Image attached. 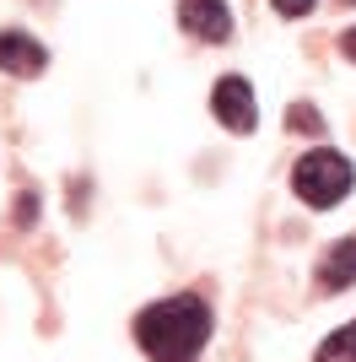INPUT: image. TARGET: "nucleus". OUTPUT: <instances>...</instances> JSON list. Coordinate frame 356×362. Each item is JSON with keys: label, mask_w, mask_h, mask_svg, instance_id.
<instances>
[{"label": "nucleus", "mask_w": 356, "mask_h": 362, "mask_svg": "<svg viewBox=\"0 0 356 362\" xmlns=\"http://www.w3.org/2000/svg\"><path fill=\"white\" fill-rule=\"evenodd\" d=\"M286 124H292V130H302V136L324 130V124H319V108H313V103H292V108H286Z\"/></svg>", "instance_id": "6e6552de"}, {"label": "nucleus", "mask_w": 356, "mask_h": 362, "mask_svg": "<svg viewBox=\"0 0 356 362\" xmlns=\"http://www.w3.org/2000/svg\"><path fill=\"white\" fill-rule=\"evenodd\" d=\"M16 222H22V227L38 222V195H22V200H16Z\"/></svg>", "instance_id": "1a4fd4ad"}, {"label": "nucleus", "mask_w": 356, "mask_h": 362, "mask_svg": "<svg viewBox=\"0 0 356 362\" xmlns=\"http://www.w3.org/2000/svg\"><path fill=\"white\" fill-rule=\"evenodd\" d=\"M356 281V238L329 243V255L319 259V287L324 292H345Z\"/></svg>", "instance_id": "423d86ee"}, {"label": "nucleus", "mask_w": 356, "mask_h": 362, "mask_svg": "<svg viewBox=\"0 0 356 362\" xmlns=\"http://www.w3.org/2000/svg\"><path fill=\"white\" fill-rule=\"evenodd\" d=\"M210 108H216V119H222L227 130H237V136H249L254 124H259V103H254V87L243 76H222L216 92H210Z\"/></svg>", "instance_id": "7ed1b4c3"}, {"label": "nucleus", "mask_w": 356, "mask_h": 362, "mask_svg": "<svg viewBox=\"0 0 356 362\" xmlns=\"http://www.w3.org/2000/svg\"><path fill=\"white\" fill-rule=\"evenodd\" d=\"M351 6H356V0H351Z\"/></svg>", "instance_id": "f8f14e48"}, {"label": "nucleus", "mask_w": 356, "mask_h": 362, "mask_svg": "<svg viewBox=\"0 0 356 362\" xmlns=\"http://www.w3.org/2000/svg\"><path fill=\"white\" fill-rule=\"evenodd\" d=\"M135 341L151 362H194L200 346L210 341V303L194 292L151 303L135 314Z\"/></svg>", "instance_id": "f257e3e1"}, {"label": "nucleus", "mask_w": 356, "mask_h": 362, "mask_svg": "<svg viewBox=\"0 0 356 362\" xmlns=\"http://www.w3.org/2000/svg\"><path fill=\"white\" fill-rule=\"evenodd\" d=\"M351 184H356V168L329 146L308 151V157L292 168V189L308 200V206H340V200L351 195Z\"/></svg>", "instance_id": "f03ea898"}, {"label": "nucleus", "mask_w": 356, "mask_h": 362, "mask_svg": "<svg viewBox=\"0 0 356 362\" xmlns=\"http://www.w3.org/2000/svg\"><path fill=\"white\" fill-rule=\"evenodd\" d=\"M178 22H184V33L206 38V44H227V38H232L227 0H178Z\"/></svg>", "instance_id": "20e7f679"}, {"label": "nucleus", "mask_w": 356, "mask_h": 362, "mask_svg": "<svg viewBox=\"0 0 356 362\" xmlns=\"http://www.w3.org/2000/svg\"><path fill=\"white\" fill-rule=\"evenodd\" d=\"M340 49H345V60H356V28H351V33L340 38Z\"/></svg>", "instance_id": "9b49d317"}, {"label": "nucleus", "mask_w": 356, "mask_h": 362, "mask_svg": "<svg viewBox=\"0 0 356 362\" xmlns=\"http://www.w3.org/2000/svg\"><path fill=\"white\" fill-rule=\"evenodd\" d=\"M313 6H319V0H275V11H281V16H308Z\"/></svg>", "instance_id": "9d476101"}, {"label": "nucleus", "mask_w": 356, "mask_h": 362, "mask_svg": "<svg viewBox=\"0 0 356 362\" xmlns=\"http://www.w3.org/2000/svg\"><path fill=\"white\" fill-rule=\"evenodd\" d=\"M49 65L44 44L38 38H28V33H0V71L11 76H38Z\"/></svg>", "instance_id": "39448f33"}, {"label": "nucleus", "mask_w": 356, "mask_h": 362, "mask_svg": "<svg viewBox=\"0 0 356 362\" xmlns=\"http://www.w3.org/2000/svg\"><path fill=\"white\" fill-rule=\"evenodd\" d=\"M313 362H356V319L340 325L335 335H324V346L313 351Z\"/></svg>", "instance_id": "0eeeda50"}]
</instances>
